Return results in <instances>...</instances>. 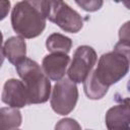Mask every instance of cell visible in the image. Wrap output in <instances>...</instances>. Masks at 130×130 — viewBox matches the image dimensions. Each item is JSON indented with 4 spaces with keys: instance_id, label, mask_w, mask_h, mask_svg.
I'll return each mask as SVG.
<instances>
[{
    "instance_id": "1",
    "label": "cell",
    "mask_w": 130,
    "mask_h": 130,
    "mask_svg": "<svg viewBox=\"0 0 130 130\" xmlns=\"http://www.w3.org/2000/svg\"><path fill=\"white\" fill-rule=\"evenodd\" d=\"M47 1H19L11 12L13 30L22 39H34L46 27Z\"/></svg>"
},
{
    "instance_id": "2",
    "label": "cell",
    "mask_w": 130,
    "mask_h": 130,
    "mask_svg": "<svg viewBox=\"0 0 130 130\" xmlns=\"http://www.w3.org/2000/svg\"><path fill=\"white\" fill-rule=\"evenodd\" d=\"M15 67L25 86L29 105L46 103L50 98L51 82L42 67L29 58H25Z\"/></svg>"
},
{
    "instance_id": "3",
    "label": "cell",
    "mask_w": 130,
    "mask_h": 130,
    "mask_svg": "<svg viewBox=\"0 0 130 130\" xmlns=\"http://www.w3.org/2000/svg\"><path fill=\"white\" fill-rule=\"evenodd\" d=\"M128 70L129 55L114 50L100 57L98 66L92 72L103 85L110 87L126 76Z\"/></svg>"
},
{
    "instance_id": "4",
    "label": "cell",
    "mask_w": 130,
    "mask_h": 130,
    "mask_svg": "<svg viewBox=\"0 0 130 130\" xmlns=\"http://www.w3.org/2000/svg\"><path fill=\"white\" fill-rule=\"evenodd\" d=\"M47 19L70 34L78 32L83 26L80 14L62 1H47Z\"/></svg>"
},
{
    "instance_id": "5",
    "label": "cell",
    "mask_w": 130,
    "mask_h": 130,
    "mask_svg": "<svg viewBox=\"0 0 130 130\" xmlns=\"http://www.w3.org/2000/svg\"><path fill=\"white\" fill-rule=\"evenodd\" d=\"M77 100L78 89L76 83L65 77L57 81L54 85L50 103L55 113L65 116L74 110Z\"/></svg>"
},
{
    "instance_id": "6",
    "label": "cell",
    "mask_w": 130,
    "mask_h": 130,
    "mask_svg": "<svg viewBox=\"0 0 130 130\" xmlns=\"http://www.w3.org/2000/svg\"><path fill=\"white\" fill-rule=\"evenodd\" d=\"M96 59V53L93 48L86 45L79 46L75 50L68 68V78L74 83L83 82L92 71Z\"/></svg>"
},
{
    "instance_id": "7",
    "label": "cell",
    "mask_w": 130,
    "mask_h": 130,
    "mask_svg": "<svg viewBox=\"0 0 130 130\" xmlns=\"http://www.w3.org/2000/svg\"><path fill=\"white\" fill-rule=\"evenodd\" d=\"M1 100L4 104L14 109L23 108L29 105L28 95L24 84L21 80L15 78H10L6 80L3 86Z\"/></svg>"
},
{
    "instance_id": "8",
    "label": "cell",
    "mask_w": 130,
    "mask_h": 130,
    "mask_svg": "<svg viewBox=\"0 0 130 130\" xmlns=\"http://www.w3.org/2000/svg\"><path fill=\"white\" fill-rule=\"evenodd\" d=\"M70 58L67 54L51 53L46 55L42 62V69L49 79L59 81L64 78Z\"/></svg>"
},
{
    "instance_id": "9",
    "label": "cell",
    "mask_w": 130,
    "mask_h": 130,
    "mask_svg": "<svg viewBox=\"0 0 130 130\" xmlns=\"http://www.w3.org/2000/svg\"><path fill=\"white\" fill-rule=\"evenodd\" d=\"M129 102L110 108L106 114V126L108 130H130L129 127Z\"/></svg>"
},
{
    "instance_id": "10",
    "label": "cell",
    "mask_w": 130,
    "mask_h": 130,
    "mask_svg": "<svg viewBox=\"0 0 130 130\" xmlns=\"http://www.w3.org/2000/svg\"><path fill=\"white\" fill-rule=\"evenodd\" d=\"M3 53L8 61L16 66L23 61L26 56V44L24 39L18 36L9 38L4 43Z\"/></svg>"
},
{
    "instance_id": "11",
    "label": "cell",
    "mask_w": 130,
    "mask_h": 130,
    "mask_svg": "<svg viewBox=\"0 0 130 130\" xmlns=\"http://www.w3.org/2000/svg\"><path fill=\"white\" fill-rule=\"evenodd\" d=\"M22 116L18 109H0V130H14L21 125Z\"/></svg>"
},
{
    "instance_id": "12",
    "label": "cell",
    "mask_w": 130,
    "mask_h": 130,
    "mask_svg": "<svg viewBox=\"0 0 130 130\" xmlns=\"http://www.w3.org/2000/svg\"><path fill=\"white\" fill-rule=\"evenodd\" d=\"M72 47V41L70 38L54 32L47 38L46 48L51 53H59V54H67L69 53Z\"/></svg>"
},
{
    "instance_id": "13",
    "label": "cell",
    "mask_w": 130,
    "mask_h": 130,
    "mask_svg": "<svg viewBox=\"0 0 130 130\" xmlns=\"http://www.w3.org/2000/svg\"><path fill=\"white\" fill-rule=\"evenodd\" d=\"M83 89L86 96L90 100H101L108 92L109 87L103 85L91 71L90 74L83 81Z\"/></svg>"
},
{
    "instance_id": "14",
    "label": "cell",
    "mask_w": 130,
    "mask_h": 130,
    "mask_svg": "<svg viewBox=\"0 0 130 130\" xmlns=\"http://www.w3.org/2000/svg\"><path fill=\"white\" fill-rule=\"evenodd\" d=\"M54 130H82L79 123L72 118H64L57 122Z\"/></svg>"
},
{
    "instance_id": "15",
    "label": "cell",
    "mask_w": 130,
    "mask_h": 130,
    "mask_svg": "<svg viewBox=\"0 0 130 130\" xmlns=\"http://www.w3.org/2000/svg\"><path fill=\"white\" fill-rule=\"evenodd\" d=\"M78 6H80L83 10H85V11H89V12H92V11H96V10H99L102 6H103V4H104V2L103 1H101V0H89V1H76L75 2Z\"/></svg>"
},
{
    "instance_id": "16",
    "label": "cell",
    "mask_w": 130,
    "mask_h": 130,
    "mask_svg": "<svg viewBox=\"0 0 130 130\" xmlns=\"http://www.w3.org/2000/svg\"><path fill=\"white\" fill-rule=\"evenodd\" d=\"M10 1L7 0H1L0 1V20H3L9 13L10 10Z\"/></svg>"
},
{
    "instance_id": "17",
    "label": "cell",
    "mask_w": 130,
    "mask_h": 130,
    "mask_svg": "<svg viewBox=\"0 0 130 130\" xmlns=\"http://www.w3.org/2000/svg\"><path fill=\"white\" fill-rule=\"evenodd\" d=\"M119 38L121 42H129V22H126L120 28Z\"/></svg>"
},
{
    "instance_id": "18",
    "label": "cell",
    "mask_w": 130,
    "mask_h": 130,
    "mask_svg": "<svg viewBox=\"0 0 130 130\" xmlns=\"http://www.w3.org/2000/svg\"><path fill=\"white\" fill-rule=\"evenodd\" d=\"M4 58H5V56H4V53H3V49H1V50H0V67H1V65L3 64Z\"/></svg>"
},
{
    "instance_id": "19",
    "label": "cell",
    "mask_w": 130,
    "mask_h": 130,
    "mask_svg": "<svg viewBox=\"0 0 130 130\" xmlns=\"http://www.w3.org/2000/svg\"><path fill=\"white\" fill-rule=\"evenodd\" d=\"M2 42H3V35H2V32H1V30H0V50L2 49V48H1V46H2Z\"/></svg>"
}]
</instances>
